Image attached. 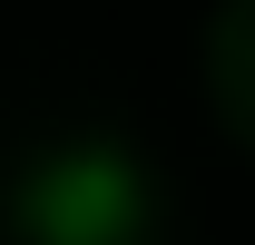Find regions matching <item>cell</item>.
I'll return each instance as SVG.
<instances>
[{
  "mask_svg": "<svg viewBox=\"0 0 255 245\" xmlns=\"http://www.w3.org/2000/svg\"><path fill=\"white\" fill-rule=\"evenodd\" d=\"M20 216H30L39 245H128L137 216H147V196H137V177H128V157L79 147V157H59V167L30 177V206Z\"/></svg>",
  "mask_w": 255,
  "mask_h": 245,
  "instance_id": "obj_1",
  "label": "cell"
}]
</instances>
